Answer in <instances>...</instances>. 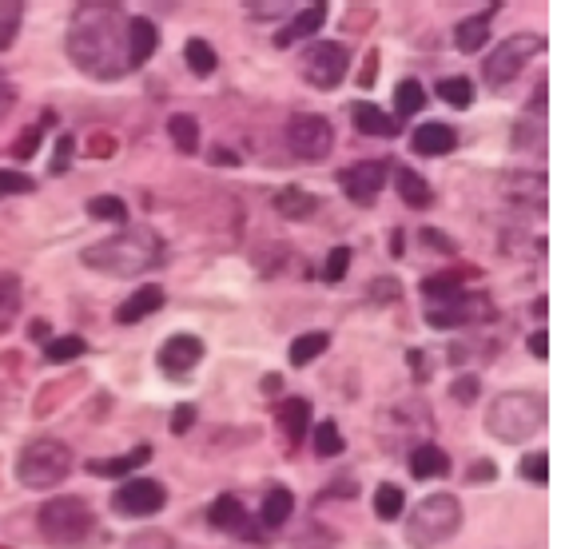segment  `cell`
<instances>
[{
  "label": "cell",
  "instance_id": "c3c4849f",
  "mask_svg": "<svg viewBox=\"0 0 565 549\" xmlns=\"http://www.w3.org/2000/svg\"><path fill=\"white\" fill-rule=\"evenodd\" d=\"M16 40V16H8V20H0V48H8Z\"/></svg>",
  "mask_w": 565,
  "mask_h": 549
},
{
  "label": "cell",
  "instance_id": "7dc6e473",
  "mask_svg": "<svg viewBox=\"0 0 565 549\" xmlns=\"http://www.w3.org/2000/svg\"><path fill=\"white\" fill-rule=\"evenodd\" d=\"M422 239H426V243H434V247H442L446 255H454V251H458V247H454V239H446V235H438V231H422Z\"/></svg>",
  "mask_w": 565,
  "mask_h": 549
},
{
  "label": "cell",
  "instance_id": "7a4b0ae2",
  "mask_svg": "<svg viewBox=\"0 0 565 549\" xmlns=\"http://www.w3.org/2000/svg\"><path fill=\"white\" fill-rule=\"evenodd\" d=\"M84 267L100 271V275H112V279H136L152 267H160L168 259V243L156 227L148 223H136V227H124L92 247H84Z\"/></svg>",
  "mask_w": 565,
  "mask_h": 549
},
{
  "label": "cell",
  "instance_id": "603a6c76",
  "mask_svg": "<svg viewBox=\"0 0 565 549\" xmlns=\"http://www.w3.org/2000/svg\"><path fill=\"white\" fill-rule=\"evenodd\" d=\"M446 470H450V458H446L438 446H430V442L410 454V474H414V478H442Z\"/></svg>",
  "mask_w": 565,
  "mask_h": 549
},
{
  "label": "cell",
  "instance_id": "9a60e30c",
  "mask_svg": "<svg viewBox=\"0 0 565 549\" xmlns=\"http://www.w3.org/2000/svg\"><path fill=\"white\" fill-rule=\"evenodd\" d=\"M323 24H327V4H311V8H303V12H295V16H291V24L275 36V44H279V48H291L295 40L315 36Z\"/></svg>",
  "mask_w": 565,
  "mask_h": 549
},
{
  "label": "cell",
  "instance_id": "484cf974",
  "mask_svg": "<svg viewBox=\"0 0 565 549\" xmlns=\"http://www.w3.org/2000/svg\"><path fill=\"white\" fill-rule=\"evenodd\" d=\"M327 347H331V339H327L323 331H311V335H299V339L291 343L287 359H291V366H307V363H315Z\"/></svg>",
  "mask_w": 565,
  "mask_h": 549
},
{
  "label": "cell",
  "instance_id": "4316f807",
  "mask_svg": "<svg viewBox=\"0 0 565 549\" xmlns=\"http://www.w3.org/2000/svg\"><path fill=\"white\" fill-rule=\"evenodd\" d=\"M168 136H172V144L184 152V156H191V152H199V120L195 116H172L168 120Z\"/></svg>",
  "mask_w": 565,
  "mask_h": 549
},
{
  "label": "cell",
  "instance_id": "bcb514c9",
  "mask_svg": "<svg viewBox=\"0 0 565 549\" xmlns=\"http://www.w3.org/2000/svg\"><path fill=\"white\" fill-rule=\"evenodd\" d=\"M12 104H16V92H12V84H4V72H0V116H8Z\"/></svg>",
  "mask_w": 565,
  "mask_h": 549
},
{
  "label": "cell",
  "instance_id": "681fc988",
  "mask_svg": "<svg viewBox=\"0 0 565 549\" xmlns=\"http://www.w3.org/2000/svg\"><path fill=\"white\" fill-rule=\"evenodd\" d=\"M287 12V4H251V16H279Z\"/></svg>",
  "mask_w": 565,
  "mask_h": 549
},
{
  "label": "cell",
  "instance_id": "cb8c5ba5",
  "mask_svg": "<svg viewBox=\"0 0 565 549\" xmlns=\"http://www.w3.org/2000/svg\"><path fill=\"white\" fill-rule=\"evenodd\" d=\"M291 510H295V498H291V490H283V486H275V490H267V498H263V510H259V522L263 526H283L287 518H291Z\"/></svg>",
  "mask_w": 565,
  "mask_h": 549
},
{
  "label": "cell",
  "instance_id": "60d3db41",
  "mask_svg": "<svg viewBox=\"0 0 565 549\" xmlns=\"http://www.w3.org/2000/svg\"><path fill=\"white\" fill-rule=\"evenodd\" d=\"M454 398H458V402H474V398H478V378H474V374L454 378Z\"/></svg>",
  "mask_w": 565,
  "mask_h": 549
},
{
  "label": "cell",
  "instance_id": "f907efd6",
  "mask_svg": "<svg viewBox=\"0 0 565 549\" xmlns=\"http://www.w3.org/2000/svg\"><path fill=\"white\" fill-rule=\"evenodd\" d=\"M112 148H116V144H112L108 136H92V156H112Z\"/></svg>",
  "mask_w": 565,
  "mask_h": 549
},
{
  "label": "cell",
  "instance_id": "3957f363",
  "mask_svg": "<svg viewBox=\"0 0 565 549\" xmlns=\"http://www.w3.org/2000/svg\"><path fill=\"white\" fill-rule=\"evenodd\" d=\"M546 414H550V406H546L542 394H534V390H506V394H498L486 406V430L498 442H506V446H522V442H530L546 426Z\"/></svg>",
  "mask_w": 565,
  "mask_h": 549
},
{
  "label": "cell",
  "instance_id": "277c9868",
  "mask_svg": "<svg viewBox=\"0 0 565 549\" xmlns=\"http://www.w3.org/2000/svg\"><path fill=\"white\" fill-rule=\"evenodd\" d=\"M462 530V506L454 494H430L406 518V542L414 549H434Z\"/></svg>",
  "mask_w": 565,
  "mask_h": 549
},
{
  "label": "cell",
  "instance_id": "7402d4cb",
  "mask_svg": "<svg viewBox=\"0 0 565 549\" xmlns=\"http://www.w3.org/2000/svg\"><path fill=\"white\" fill-rule=\"evenodd\" d=\"M152 458V450L148 446H140V450H132V454H124V458H108V462H88V470L92 474H100V478H128V474H136L144 462Z\"/></svg>",
  "mask_w": 565,
  "mask_h": 549
},
{
  "label": "cell",
  "instance_id": "d6a6232c",
  "mask_svg": "<svg viewBox=\"0 0 565 549\" xmlns=\"http://www.w3.org/2000/svg\"><path fill=\"white\" fill-rule=\"evenodd\" d=\"M88 215H92V219H108V223H128V207H124V199H116V195H96V199H88Z\"/></svg>",
  "mask_w": 565,
  "mask_h": 549
},
{
  "label": "cell",
  "instance_id": "d6986e66",
  "mask_svg": "<svg viewBox=\"0 0 565 549\" xmlns=\"http://www.w3.org/2000/svg\"><path fill=\"white\" fill-rule=\"evenodd\" d=\"M207 522L215 526V530H247V514H243V506H239V498H231V494H223V498H215L211 502V510H207Z\"/></svg>",
  "mask_w": 565,
  "mask_h": 549
},
{
  "label": "cell",
  "instance_id": "8d00e7d4",
  "mask_svg": "<svg viewBox=\"0 0 565 549\" xmlns=\"http://www.w3.org/2000/svg\"><path fill=\"white\" fill-rule=\"evenodd\" d=\"M522 478H530L534 486H546L550 482V454H542V450L526 454L522 458Z\"/></svg>",
  "mask_w": 565,
  "mask_h": 549
},
{
  "label": "cell",
  "instance_id": "f35d334b",
  "mask_svg": "<svg viewBox=\"0 0 565 549\" xmlns=\"http://www.w3.org/2000/svg\"><path fill=\"white\" fill-rule=\"evenodd\" d=\"M347 267H351V251H347V247H335V251L327 255V263H323V279H327V283H339V279L347 275Z\"/></svg>",
  "mask_w": 565,
  "mask_h": 549
},
{
  "label": "cell",
  "instance_id": "52a82bcc",
  "mask_svg": "<svg viewBox=\"0 0 565 549\" xmlns=\"http://www.w3.org/2000/svg\"><path fill=\"white\" fill-rule=\"evenodd\" d=\"M542 52H546V36H538V32H518V36L502 40V44L486 56V64H482L486 84H490V88H506V84L518 80V76L526 72V64H530L534 56H542Z\"/></svg>",
  "mask_w": 565,
  "mask_h": 549
},
{
  "label": "cell",
  "instance_id": "836d02e7",
  "mask_svg": "<svg viewBox=\"0 0 565 549\" xmlns=\"http://www.w3.org/2000/svg\"><path fill=\"white\" fill-rule=\"evenodd\" d=\"M88 351V343L80 339V335H64V339H52L48 343V363H72V359H80Z\"/></svg>",
  "mask_w": 565,
  "mask_h": 549
},
{
  "label": "cell",
  "instance_id": "e0dca14e",
  "mask_svg": "<svg viewBox=\"0 0 565 549\" xmlns=\"http://www.w3.org/2000/svg\"><path fill=\"white\" fill-rule=\"evenodd\" d=\"M486 36H490V12L466 16V20L454 24V48H458V52H478V48L486 44Z\"/></svg>",
  "mask_w": 565,
  "mask_h": 549
},
{
  "label": "cell",
  "instance_id": "5bb4252c",
  "mask_svg": "<svg viewBox=\"0 0 565 549\" xmlns=\"http://www.w3.org/2000/svg\"><path fill=\"white\" fill-rule=\"evenodd\" d=\"M160 307H164V287H136V295H128V299L116 307V323L132 327V323L148 319V315L160 311Z\"/></svg>",
  "mask_w": 565,
  "mask_h": 549
},
{
  "label": "cell",
  "instance_id": "8fae6325",
  "mask_svg": "<svg viewBox=\"0 0 565 549\" xmlns=\"http://www.w3.org/2000/svg\"><path fill=\"white\" fill-rule=\"evenodd\" d=\"M339 183H343V191H347V199L351 203H359V207H371L378 199V191H382V183H386V164H359V168H347V172H339Z\"/></svg>",
  "mask_w": 565,
  "mask_h": 549
},
{
  "label": "cell",
  "instance_id": "1f68e13d",
  "mask_svg": "<svg viewBox=\"0 0 565 549\" xmlns=\"http://www.w3.org/2000/svg\"><path fill=\"white\" fill-rule=\"evenodd\" d=\"M394 104H398V116H414V112H422V104H426L422 84H418V80H402V84L394 88Z\"/></svg>",
  "mask_w": 565,
  "mask_h": 549
},
{
  "label": "cell",
  "instance_id": "f5cc1de1",
  "mask_svg": "<svg viewBox=\"0 0 565 549\" xmlns=\"http://www.w3.org/2000/svg\"><path fill=\"white\" fill-rule=\"evenodd\" d=\"M48 335V323H32V339H44Z\"/></svg>",
  "mask_w": 565,
  "mask_h": 549
},
{
  "label": "cell",
  "instance_id": "f546056e",
  "mask_svg": "<svg viewBox=\"0 0 565 549\" xmlns=\"http://www.w3.org/2000/svg\"><path fill=\"white\" fill-rule=\"evenodd\" d=\"M184 56H188V68L195 76H211L215 72V48L207 44V40H199V36H191L188 44H184Z\"/></svg>",
  "mask_w": 565,
  "mask_h": 549
},
{
  "label": "cell",
  "instance_id": "74e56055",
  "mask_svg": "<svg viewBox=\"0 0 565 549\" xmlns=\"http://www.w3.org/2000/svg\"><path fill=\"white\" fill-rule=\"evenodd\" d=\"M36 183L32 176H24V172H12V168H0V199L4 195H28Z\"/></svg>",
  "mask_w": 565,
  "mask_h": 549
},
{
  "label": "cell",
  "instance_id": "2e32d148",
  "mask_svg": "<svg viewBox=\"0 0 565 549\" xmlns=\"http://www.w3.org/2000/svg\"><path fill=\"white\" fill-rule=\"evenodd\" d=\"M454 144H458L454 128H446V124H438V120L422 124V128L410 136V148H414L418 156H446V152H454Z\"/></svg>",
  "mask_w": 565,
  "mask_h": 549
},
{
  "label": "cell",
  "instance_id": "6da1fadb",
  "mask_svg": "<svg viewBox=\"0 0 565 549\" xmlns=\"http://www.w3.org/2000/svg\"><path fill=\"white\" fill-rule=\"evenodd\" d=\"M68 56L92 80L128 72V16L116 4H80L68 24Z\"/></svg>",
  "mask_w": 565,
  "mask_h": 549
},
{
  "label": "cell",
  "instance_id": "7bdbcfd3",
  "mask_svg": "<svg viewBox=\"0 0 565 549\" xmlns=\"http://www.w3.org/2000/svg\"><path fill=\"white\" fill-rule=\"evenodd\" d=\"M530 355L534 359H550V331H534L530 335Z\"/></svg>",
  "mask_w": 565,
  "mask_h": 549
},
{
  "label": "cell",
  "instance_id": "ac0fdd59",
  "mask_svg": "<svg viewBox=\"0 0 565 549\" xmlns=\"http://www.w3.org/2000/svg\"><path fill=\"white\" fill-rule=\"evenodd\" d=\"M315 207H319V199H315L311 191H303V187H283V191H275V211H279L283 219H307V215H315Z\"/></svg>",
  "mask_w": 565,
  "mask_h": 549
},
{
  "label": "cell",
  "instance_id": "ab89813d",
  "mask_svg": "<svg viewBox=\"0 0 565 549\" xmlns=\"http://www.w3.org/2000/svg\"><path fill=\"white\" fill-rule=\"evenodd\" d=\"M68 164H72V136H60V140H56V160H52V172L60 176V172H68Z\"/></svg>",
  "mask_w": 565,
  "mask_h": 549
},
{
  "label": "cell",
  "instance_id": "e575fe53",
  "mask_svg": "<svg viewBox=\"0 0 565 549\" xmlns=\"http://www.w3.org/2000/svg\"><path fill=\"white\" fill-rule=\"evenodd\" d=\"M343 434H339V426L335 422H323V426H315V454L319 458H339L343 454Z\"/></svg>",
  "mask_w": 565,
  "mask_h": 549
},
{
  "label": "cell",
  "instance_id": "4fadbf2b",
  "mask_svg": "<svg viewBox=\"0 0 565 549\" xmlns=\"http://www.w3.org/2000/svg\"><path fill=\"white\" fill-rule=\"evenodd\" d=\"M156 44H160L156 24H152L148 16H132V20H128V68L148 64L152 52H156Z\"/></svg>",
  "mask_w": 565,
  "mask_h": 549
},
{
  "label": "cell",
  "instance_id": "ba28073f",
  "mask_svg": "<svg viewBox=\"0 0 565 549\" xmlns=\"http://www.w3.org/2000/svg\"><path fill=\"white\" fill-rule=\"evenodd\" d=\"M287 144H291V152L299 156V160H327L331 156V148H335V128H331V120L327 116H319V112H299L291 124H287Z\"/></svg>",
  "mask_w": 565,
  "mask_h": 549
},
{
  "label": "cell",
  "instance_id": "5b68a950",
  "mask_svg": "<svg viewBox=\"0 0 565 549\" xmlns=\"http://www.w3.org/2000/svg\"><path fill=\"white\" fill-rule=\"evenodd\" d=\"M68 470H72V450L60 438H32L16 458V478L28 490H52L68 478Z\"/></svg>",
  "mask_w": 565,
  "mask_h": 549
},
{
  "label": "cell",
  "instance_id": "b9f144b4",
  "mask_svg": "<svg viewBox=\"0 0 565 549\" xmlns=\"http://www.w3.org/2000/svg\"><path fill=\"white\" fill-rule=\"evenodd\" d=\"M40 140H44V128H28V132H24V140L16 144V156H20V160H28V156L36 152V144H40Z\"/></svg>",
  "mask_w": 565,
  "mask_h": 549
},
{
  "label": "cell",
  "instance_id": "816d5d0a",
  "mask_svg": "<svg viewBox=\"0 0 565 549\" xmlns=\"http://www.w3.org/2000/svg\"><path fill=\"white\" fill-rule=\"evenodd\" d=\"M215 164H231V168H235V164H239V160H235V152H231V156H227V152H223V148H215Z\"/></svg>",
  "mask_w": 565,
  "mask_h": 549
},
{
  "label": "cell",
  "instance_id": "f1b7e54d",
  "mask_svg": "<svg viewBox=\"0 0 565 549\" xmlns=\"http://www.w3.org/2000/svg\"><path fill=\"white\" fill-rule=\"evenodd\" d=\"M402 510H406V494H402L398 486L382 482L375 490V514L382 522H394V518H402Z\"/></svg>",
  "mask_w": 565,
  "mask_h": 549
},
{
  "label": "cell",
  "instance_id": "ffe728a7",
  "mask_svg": "<svg viewBox=\"0 0 565 549\" xmlns=\"http://www.w3.org/2000/svg\"><path fill=\"white\" fill-rule=\"evenodd\" d=\"M351 120H355V128H359V132H367V136H398V124H394L382 108L367 104V100L351 108Z\"/></svg>",
  "mask_w": 565,
  "mask_h": 549
},
{
  "label": "cell",
  "instance_id": "44dd1931",
  "mask_svg": "<svg viewBox=\"0 0 565 549\" xmlns=\"http://www.w3.org/2000/svg\"><path fill=\"white\" fill-rule=\"evenodd\" d=\"M279 426H283V434L291 442H299L307 434V426H311V402L307 398H287L279 406Z\"/></svg>",
  "mask_w": 565,
  "mask_h": 549
},
{
  "label": "cell",
  "instance_id": "4dcf8cb0",
  "mask_svg": "<svg viewBox=\"0 0 565 549\" xmlns=\"http://www.w3.org/2000/svg\"><path fill=\"white\" fill-rule=\"evenodd\" d=\"M438 96L450 108H470L474 104V84L466 76H446V80H438Z\"/></svg>",
  "mask_w": 565,
  "mask_h": 549
},
{
  "label": "cell",
  "instance_id": "d590c367",
  "mask_svg": "<svg viewBox=\"0 0 565 549\" xmlns=\"http://www.w3.org/2000/svg\"><path fill=\"white\" fill-rule=\"evenodd\" d=\"M422 291H426L434 303H462V299H466V291H462L454 279H426Z\"/></svg>",
  "mask_w": 565,
  "mask_h": 549
},
{
  "label": "cell",
  "instance_id": "7c38bea8",
  "mask_svg": "<svg viewBox=\"0 0 565 549\" xmlns=\"http://www.w3.org/2000/svg\"><path fill=\"white\" fill-rule=\"evenodd\" d=\"M199 359H203V343L195 335H172L160 347V366L168 374H188L191 366H199Z\"/></svg>",
  "mask_w": 565,
  "mask_h": 549
},
{
  "label": "cell",
  "instance_id": "30bf717a",
  "mask_svg": "<svg viewBox=\"0 0 565 549\" xmlns=\"http://www.w3.org/2000/svg\"><path fill=\"white\" fill-rule=\"evenodd\" d=\"M164 502H168V494H164L160 482H152V478H132V482H124V486L116 490L112 510L124 514V518H152V514L164 510Z\"/></svg>",
  "mask_w": 565,
  "mask_h": 549
},
{
  "label": "cell",
  "instance_id": "83f0119b",
  "mask_svg": "<svg viewBox=\"0 0 565 549\" xmlns=\"http://www.w3.org/2000/svg\"><path fill=\"white\" fill-rule=\"evenodd\" d=\"M16 315H20V275L4 271L0 275V331H8Z\"/></svg>",
  "mask_w": 565,
  "mask_h": 549
},
{
  "label": "cell",
  "instance_id": "f6af8a7d",
  "mask_svg": "<svg viewBox=\"0 0 565 549\" xmlns=\"http://www.w3.org/2000/svg\"><path fill=\"white\" fill-rule=\"evenodd\" d=\"M494 474H498L494 462H474V466H470V482H490Z\"/></svg>",
  "mask_w": 565,
  "mask_h": 549
},
{
  "label": "cell",
  "instance_id": "8992f818",
  "mask_svg": "<svg viewBox=\"0 0 565 549\" xmlns=\"http://www.w3.org/2000/svg\"><path fill=\"white\" fill-rule=\"evenodd\" d=\"M36 526L56 549H72L96 530V514L88 510L84 498H52L40 506Z\"/></svg>",
  "mask_w": 565,
  "mask_h": 549
},
{
  "label": "cell",
  "instance_id": "ee69618b",
  "mask_svg": "<svg viewBox=\"0 0 565 549\" xmlns=\"http://www.w3.org/2000/svg\"><path fill=\"white\" fill-rule=\"evenodd\" d=\"M191 422H195V406H188V402L176 406V422H172V430H176V434H188Z\"/></svg>",
  "mask_w": 565,
  "mask_h": 549
},
{
  "label": "cell",
  "instance_id": "d4e9b609",
  "mask_svg": "<svg viewBox=\"0 0 565 549\" xmlns=\"http://www.w3.org/2000/svg\"><path fill=\"white\" fill-rule=\"evenodd\" d=\"M394 183H398V195H402L406 207H430V183L422 180L418 172L398 168V172H394Z\"/></svg>",
  "mask_w": 565,
  "mask_h": 549
},
{
  "label": "cell",
  "instance_id": "9c48e42d",
  "mask_svg": "<svg viewBox=\"0 0 565 549\" xmlns=\"http://www.w3.org/2000/svg\"><path fill=\"white\" fill-rule=\"evenodd\" d=\"M347 68H351V52H347V44H339V40H319V44H311L307 48V56H303V76H307V84L311 88H339L343 84V76H347Z\"/></svg>",
  "mask_w": 565,
  "mask_h": 549
}]
</instances>
